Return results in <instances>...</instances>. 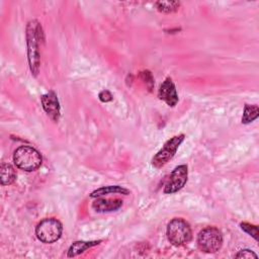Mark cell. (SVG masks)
I'll list each match as a JSON object with an SVG mask.
<instances>
[{"label":"cell","instance_id":"obj_15","mask_svg":"<svg viewBox=\"0 0 259 259\" xmlns=\"http://www.w3.org/2000/svg\"><path fill=\"white\" fill-rule=\"evenodd\" d=\"M157 9L163 13H172L178 10L180 2L178 1H158L155 3Z\"/></svg>","mask_w":259,"mask_h":259},{"label":"cell","instance_id":"obj_18","mask_svg":"<svg viewBox=\"0 0 259 259\" xmlns=\"http://www.w3.org/2000/svg\"><path fill=\"white\" fill-rule=\"evenodd\" d=\"M235 257H236V258H257L258 256H257L252 250L244 249V250L239 251V252L235 255Z\"/></svg>","mask_w":259,"mask_h":259},{"label":"cell","instance_id":"obj_2","mask_svg":"<svg viewBox=\"0 0 259 259\" xmlns=\"http://www.w3.org/2000/svg\"><path fill=\"white\" fill-rule=\"evenodd\" d=\"M13 162L17 168L31 172L41 165L42 158L39 152L34 148L29 146H20L14 151Z\"/></svg>","mask_w":259,"mask_h":259},{"label":"cell","instance_id":"obj_7","mask_svg":"<svg viewBox=\"0 0 259 259\" xmlns=\"http://www.w3.org/2000/svg\"><path fill=\"white\" fill-rule=\"evenodd\" d=\"M188 179V168L186 165H179L174 168L171 172L165 187L164 193L172 194L179 191L187 182Z\"/></svg>","mask_w":259,"mask_h":259},{"label":"cell","instance_id":"obj_13","mask_svg":"<svg viewBox=\"0 0 259 259\" xmlns=\"http://www.w3.org/2000/svg\"><path fill=\"white\" fill-rule=\"evenodd\" d=\"M16 179L15 169L7 163H3L0 167V180L2 185H9Z\"/></svg>","mask_w":259,"mask_h":259},{"label":"cell","instance_id":"obj_17","mask_svg":"<svg viewBox=\"0 0 259 259\" xmlns=\"http://www.w3.org/2000/svg\"><path fill=\"white\" fill-rule=\"evenodd\" d=\"M140 76H141L142 80L146 83V86L149 88V90H152V88L154 86V78H153L152 73L148 70H145V71L141 72Z\"/></svg>","mask_w":259,"mask_h":259},{"label":"cell","instance_id":"obj_3","mask_svg":"<svg viewBox=\"0 0 259 259\" xmlns=\"http://www.w3.org/2000/svg\"><path fill=\"white\" fill-rule=\"evenodd\" d=\"M167 238L174 246H183L190 242L192 232L189 224L181 219L175 218L171 220L167 226Z\"/></svg>","mask_w":259,"mask_h":259},{"label":"cell","instance_id":"obj_8","mask_svg":"<svg viewBox=\"0 0 259 259\" xmlns=\"http://www.w3.org/2000/svg\"><path fill=\"white\" fill-rule=\"evenodd\" d=\"M40 102L48 116L55 122L59 121L61 116V107L58 96L55 91L51 90L40 97Z\"/></svg>","mask_w":259,"mask_h":259},{"label":"cell","instance_id":"obj_6","mask_svg":"<svg viewBox=\"0 0 259 259\" xmlns=\"http://www.w3.org/2000/svg\"><path fill=\"white\" fill-rule=\"evenodd\" d=\"M185 136L183 134L177 135L169 139L162 149L153 157L152 159V165L156 168H161L164 165H166L176 154L179 146L184 141Z\"/></svg>","mask_w":259,"mask_h":259},{"label":"cell","instance_id":"obj_5","mask_svg":"<svg viewBox=\"0 0 259 259\" xmlns=\"http://www.w3.org/2000/svg\"><path fill=\"white\" fill-rule=\"evenodd\" d=\"M223 245V235L215 227L202 229L197 236V246L205 253H215Z\"/></svg>","mask_w":259,"mask_h":259},{"label":"cell","instance_id":"obj_1","mask_svg":"<svg viewBox=\"0 0 259 259\" xmlns=\"http://www.w3.org/2000/svg\"><path fill=\"white\" fill-rule=\"evenodd\" d=\"M26 46H27V59L31 74L36 77L39 72L40 54H39V40L44 39V32L41 25L36 20H30L26 25Z\"/></svg>","mask_w":259,"mask_h":259},{"label":"cell","instance_id":"obj_11","mask_svg":"<svg viewBox=\"0 0 259 259\" xmlns=\"http://www.w3.org/2000/svg\"><path fill=\"white\" fill-rule=\"evenodd\" d=\"M130 190L124 188V187H121L119 185H108V186H102L94 191H92L90 193V197H100V196H103V195H106V194H115V193H119V194H124V195H127L130 194Z\"/></svg>","mask_w":259,"mask_h":259},{"label":"cell","instance_id":"obj_12","mask_svg":"<svg viewBox=\"0 0 259 259\" xmlns=\"http://www.w3.org/2000/svg\"><path fill=\"white\" fill-rule=\"evenodd\" d=\"M100 242H101V240H98V241H76L70 246V248L68 250V257H75V256L83 253L87 249L98 245Z\"/></svg>","mask_w":259,"mask_h":259},{"label":"cell","instance_id":"obj_10","mask_svg":"<svg viewBox=\"0 0 259 259\" xmlns=\"http://www.w3.org/2000/svg\"><path fill=\"white\" fill-rule=\"evenodd\" d=\"M122 200L119 198H97L92 202V208L97 212L114 211L120 208Z\"/></svg>","mask_w":259,"mask_h":259},{"label":"cell","instance_id":"obj_16","mask_svg":"<svg viewBox=\"0 0 259 259\" xmlns=\"http://www.w3.org/2000/svg\"><path fill=\"white\" fill-rule=\"evenodd\" d=\"M240 227L244 232H246L248 235L252 236L256 241H258V228H257V226L251 225L250 223H247V222H244V223L240 224Z\"/></svg>","mask_w":259,"mask_h":259},{"label":"cell","instance_id":"obj_19","mask_svg":"<svg viewBox=\"0 0 259 259\" xmlns=\"http://www.w3.org/2000/svg\"><path fill=\"white\" fill-rule=\"evenodd\" d=\"M98 97H99V100L102 101V102H109L112 100V94L110 93V91L108 90H102L101 92H99L98 94Z\"/></svg>","mask_w":259,"mask_h":259},{"label":"cell","instance_id":"obj_4","mask_svg":"<svg viewBox=\"0 0 259 259\" xmlns=\"http://www.w3.org/2000/svg\"><path fill=\"white\" fill-rule=\"evenodd\" d=\"M62 231L63 227L60 221L54 218H47L37 224L35 235L40 242L52 244L61 238Z\"/></svg>","mask_w":259,"mask_h":259},{"label":"cell","instance_id":"obj_14","mask_svg":"<svg viewBox=\"0 0 259 259\" xmlns=\"http://www.w3.org/2000/svg\"><path fill=\"white\" fill-rule=\"evenodd\" d=\"M259 115V108L257 105H250L246 104L244 107V112L242 116V122L243 123H250L253 120H255Z\"/></svg>","mask_w":259,"mask_h":259},{"label":"cell","instance_id":"obj_9","mask_svg":"<svg viewBox=\"0 0 259 259\" xmlns=\"http://www.w3.org/2000/svg\"><path fill=\"white\" fill-rule=\"evenodd\" d=\"M158 97L163 100L167 105L173 107L178 102V94L176 91L175 84L171 78H166L160 85L158 91Z\"/></svg>","mask_w":259,"mask_h":259}]
</instances>
